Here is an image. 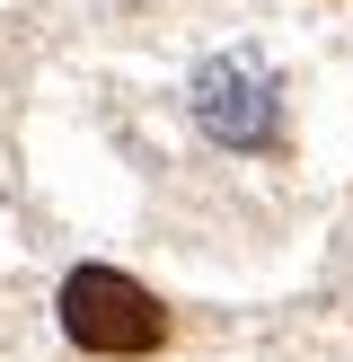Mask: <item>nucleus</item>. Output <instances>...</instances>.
<instances>
[{"label":"nucleus","mask_w":353,"mask_h":362,"mask_svg":"<svg viewBox=\"0 0 353 362\" xmlns=\"http://www.w3.org/2000/svg\"><path fill=\"white\" fill-rule=\"evenodd\" d=\"M62 327L80 354H159L168 345V310L115 265H80L62 283Z\"/></svg>","instance_id":"obj_1"},{"label":"nucleus","mask_w":353,"mask_h":362,"mask_svg":"<svg viewBox=\"0 0 353 362\" xmlns=\"http://www.w3.org/2000/svg\"><path fill=\"white\" fill-rule=\"evenodd\" d=\"M194 115H203V133L229 141V151H265V141L282 133V88H274L265 62L221 53V62L194 71Z\"/></svg>","instance_id":"obj_2"}]
</instances>
